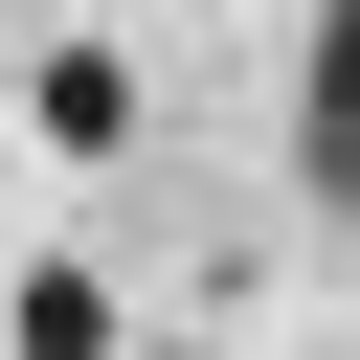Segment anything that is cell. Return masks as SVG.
<instances>
[{"mask_svg": "<svg viewBox=\"0 0 360 360\" xmlns=\"http://www.w3.org/2000/svg\"><path fill=\"white\" fill-rule=\"evenodd\" d=\"M292 180L360 225V0H315V112H292Z\"/></svg>", "mask_w": 360, "mask_h": 360, "instance_id": "6da1fadb", "label": "cell"}, {"mask_svg": "<svg viewBox=\"0 0 360 360\" xmlns=\"http://www.w3.org/2000/svg\"><path fill=\"white\" fill-rule=\"evenodd\" d=\"M45 135L112 158V135H135V68H112V45H45Z\"/></svg>", "mask_w": 360, "mask_h": 360, "instance_id": "7a4b0ae2", "label": "cell"}]
</instances>
